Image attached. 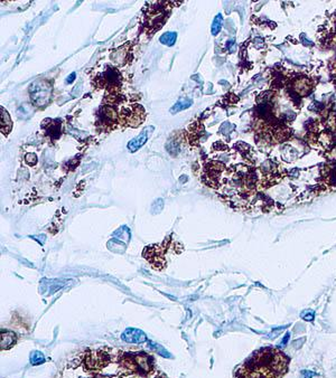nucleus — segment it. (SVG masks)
I'll use <instances>...</instances> for the list:
<instances>
[{"label":"nucleus","instance_id":"obj_3","mask_svg":"<svg viewBox=\"0 0 336 378\" xmlns=\"http://www.w3.org/2000/svg\"><path fill=\"white\" fill-rule=\"evenodd\" d=\"M30 94L32 102L36 105L43 106L48 103L50 94H52V88H50V84L45 81L34 82L30 87Z\"/></svg>","mask_w":336,"mask_h":378},{"label":"nucleus","instance_id":"obj_4","mask_svg":"<svg viewBox=\"0 0 336 378\" xmlns=\"http://www.w3.org/2000/svg\"><path fill=\"white\" fill-rule=\"evenodd\" d=\"M102 86L106 85L108 88L112 90V88H116L120 85V74L118 73L116 69L114 67H109L106 68V71L102 74Z\"/></svg>","mask_w":336,"mask_h":378},{"label":"nucleus","instance_id":"obj_5","mask_svg":"<svg viewBox=\"0 0 336 378\" xmlns=\"http://www.w3.org/2000/svg\"><path fill=\"white\" fill-rule=\"evenodd\" d=\"M152 131H154V127H148L146 129H144L137 138H134L132 141H129L128 143L129 150L132 152H136L137 150H139V149L147 142L149 135L152 133Z\"/></svg>","mask_w":336,"mask_h":378},{"label":"nucleus","instance_id":"obj_8","mask_svg":"<svg viewBox=\"0 0 336 378\" xmlns=\"http://www.w3.org/2000/svg\"><path fill=\"white\" fill-rule=\"evenodd\" d=\"M193 104V101L190 100V99H180L176 102V104L172 106V108L170 109V113H177V112L180 111H183V110H186L188 109L190 105Z\"/></svg>","mask_w":336,"mask_h":378},{"label":"nucleus","instance_id":"obj_13","mask_svg":"<svg viewBox=\"0 0 336 378\" xmlns=\"http://www.w3.org/2000/svg\"><path fill=\"white\" fill-rule=\"evenodd\" d=\"M300 378H322V377L312 371H302Z\"/></svg>","mask_w":336,"mask_h":378},{"label":"nucleus","instance_id":"obj_1","mask_svg":"<svg viewBox=\"0 0 336 378\" xmlns=\"http://www.w3.org/2000/svg\"><path fill=\"white\" fill-rule=\"evenodd\" d=\"M116 362L119 364L120 374L152 377L158 373L155 361L146 353H119Z\"/></svg>","mask_w":336,"mask_h":378},{"label":"nucleus","instance_id":"obj_14","mask_svg":"<svg viewBox=\"0 0 336 378\" xmlns=\"http://www.w3.org/2000/svg\"><path fill=\"white\" fill-rule=\"evenodd\" d=\"M32 356L36 357V359H32V364H42L44 362V357L42 356L40 353H35L34 355H32Z\"/></svg>","mask_w":336,"mask_h":378},{"label":"nucleus","instance_id":"obj_15","mask_svg":"<svg viewBox=\"0 0 336 378\" xmlns=\"http://www.w3.org/2000/svg\"><path fill=\"white\" fill-rule=\"evenodd\" d=\"M286 328H287V326L282 327V328H276V329H274V330L272 331V334L269 335V337H270V338H276L277 336H278L280 333H282V329H286Z\"/></svg>","mask_w":336,"mask_h":378},{"label":"nucleus","instance_id":"obj_9","mask_svg":"<svg viewBox=\"0 0 336 378\" xmlns=\"http://www.w3.org/2000/svg\"><path fill=\"white\" fill-rule=\"evenodd\" d=\"M176 38H177V34L176 32H172V31H168V32H165L164 35H162L160 37V43L164 44L166 46H172L175 43H176Z\"/></svg>","mask_w":336,"mask_h":378},{"label":"nucleus","instance_id":"obj_12","mask_svg":"<svg viewBox=\"0 0 336 378\" xmlns=\"http://www.w3.org/2000/svg\"><path fill=\"white\" fill-rule=\"evenodd\" d=\"M314 317H315V314L312 310H305V311H302V315H300V318L302 320L310 321V323H312V321L314 320Z\"/></svg>","mask_w":336,"mask_h":378},{"label":"nucleus","instance_id":"obj_18","mask_svg":"<svg viewBox=\"0 0 336 378\" xmlns=\"http://www.w3.org/2000/svg\"><path fill=\"white\" fill-rule=\"evenodd\" d=\"M289 338H290V334L287 333L286 335H284V339H282V343H280L279 347H284V346H286V344L288 343Z\"/></svg>","mask_w":336,"mask_h":378},{"label":"nucleus","instance_id":"obj_10","mask_svg":"<svg viewBox=\"0 0 336 378\" xmlns=\"http://www.w3.org/2000/svg\"><path fill=\"white\" fill-rule=\"evenodd\" d=\"M295 90L297 94L300 95H305L307 91L310 90V83L306 80V78H302L300 82L295 83Z\"/></svg>","mask_w":336,"mask_h":378},{"label":"nucleus","instance_id":"obj_19","mask_svg":"<svg viewBox=\"0 0 336 378\" xmlns=\"http://www.w3.org/2000/svg\"><path fill=\"white\" fill-rule=\"evenodd\" d=\"M76 73H71V75H70V76L66 78V82H68V84H71L74 80H76Z\"/></svg>","mask_w":336,"mask_h":378},{"label":"nucleus","instance_id":"obj_2","mask_svg":"<svg viewBox=\"0 0 336 378\" xmlns=\"http://www.w3.org/2000/svg\"><path fill=\"white\" fill-rule=\"evenodd\" d=\"M112 354L108 349L88 351L83 357V367L88 372H100L112 362Z\"/></svg>","mask_w":336,"mask_h":378},{"label":"nucleus","instance_id":"obj_17","mask_svg":"<svg viewBox=\"0 0 336 378\" xmlns=\"http://www.w3.org/2000/svg\"><path fill=\"white\" fill-rule=\"evenodd\" d=\"M304 343H305V338H300V340H296V342L292 343V347L298 349V348H300L302 346V344H304Z\"/></svg>","mask_w":336,"mask_h":378},{"label":"nucleus","instance_id":"obj_11","mask_svg":"<svg viewBox=\"0 0 336 378\" xmlns=\"http://www.w3.org/2000/svg\"><path fill=\"white\" fill-rule=\"evenodd\" d=\"M222 24H223V17H222L221 13H218V15L216 18H214V20H213L212 28H211L212 35L216 36L218 32H220L221 28H222Z\"/></svg>","mask_w":336,"mask_h":378},{"label":"nucleus","instance_id":"obj_7","mask_svg":"<svg viewBox=\"0 0 336 378\" xmlns=\"http://www.w3.org/2000/svg\"><path fill=\"white\" fill-rule=\"evenodd\" d=\"M0 113H2V119H0V127H2V133L4 134H8L9 131L12 130V122L10 118H9L8 112L2 108L0 110Z\"/></svg>","mask_w":336,"mask_h":378},{"label":"nucleus","instance_id":"obj_6","mask_svg":"<svg viewBox=\"0 0 336 378\" xmlns=\"http://www.w3.org/2000/svg\"><path fill=\"white\" fill-rule=\"evenodd\" d=\"M17 342V337L14 333L10 331H2V349L7 351L12 348Z\"/></svg>","mask_w":336,"mask_h":378},{"label":"nucleus","instance_id":"obj_16","mask_svg":"<svg viewBox=\"0 0 336 378\" xmlns=\"http://www.w3.org/2000/svg\"><path fill=\"white\" fill-rule=\"evenodd\" d=\"M26 160H27V162H30V165H35L36 160H37L36 155H34V153H28L27 157H26Z\"/></svg>","mask_w":336,"mask_h":378}]
</instances>
